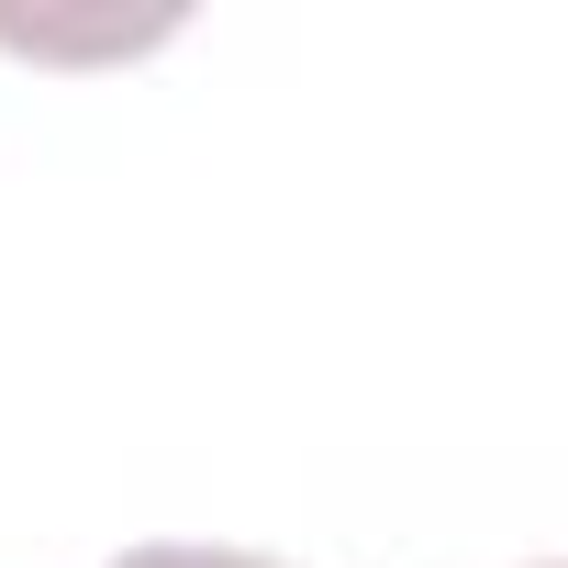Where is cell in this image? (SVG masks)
Returning <instances> with one entry per match:
<instances>
[{
  "mask_svg": "<svg viewBox=\"0 0 568 568\" xmlns=\"http://www.w3.org/2000/svg\"><path fill=\"white\" fill-rule=\"evenodd\" d=\"M112 568H278V557H256V546H123Z\"/></svg>",
  "mask_w": 568,
  "mask_h": 568,
  "instance_id": "cell-1",
  "label": "cell"
}]
</instances>
